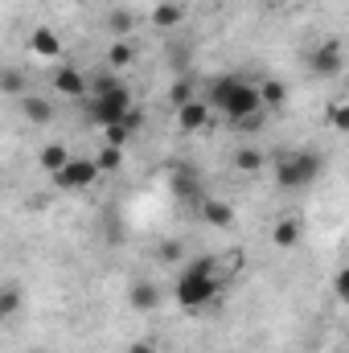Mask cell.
I'll return each mask as SVG.
<instances>
[{
  "instance_id": "cell-1",
  "label": "cell",
  "mask_w": 349,
  "mask_h": 353,
  "mask_svg": "<svg viewBox=\"0 0 349 353\" xmlns=\"http://www.w3.org/2000/svg\"><path fill=\"white\" fill-rule=\"evenodd\" d=\"M218 292H222V275H218V263L210 255H201V259L181 267V275H177V304L185 312L210 308L218 300Z\"/></svg>"
},
{
  "instance_id": "cell-2",
  "label": "cell",
  "mask_w": 349,
  "mask_h": 353,
  "mask_svg": "<svg viewBox=\"0 0 349 353\" xmlns=\"http://www.w3.org/2000/svg\"><path fill=\"white\" fill-rule=\"evenodd\" d=\"M210 107L222 111V115L239 128L243 119H251V115L263 111L259 87H255V83H243V79H235V74H222V79L210 83Z\"/></svg>"
},
{
  "instance_id": "cell-3",
  "label": "cell",
  "mask_w": 349,
  "mask_h": 353,
  "mask_svg": "<svg viewBox=\"0 0 349 353\" xmlns=\"http://www.w3.org/2000/svg\"><path fill=\"white\" fill-rule=\"evenodd\" d=\"M321 176V157H312V152H304V148H292V152H283L279 161H275V181L283 185V189H300V185H308V181H317Z\"/></svg>"
},
{
  "instance_id": "cell-4",
  "label": "cell",
  "mask_w": 349,
  "mask_h": 353,
  "mask_svg": "<svg viewBox=\"0 0 349 353\" xmlns=\"http://www.w3.org/2000/svg\"><path fill=\"white\" fill-rule=\"evenodd\" d=\"M132 107H136V103H132V90L123 87V83H119L115 90H107V94H87V119L99 123V128L119 123Z\"/></svg>"
},
{
  "instance_id": "cell-5",
  "label": "cell",
  "mask_w": 349,
  "mask_h": 353,
  "mask_svg": "<svg viewBox=\"0 0 349 353\" xmlns=\"http://www.w3.org/2000/svg\"><path fill=\"white\" fill-rule=\"evenodd\" d=\"M94 181H99V169H94V161H87V157H70V161L54 173V185H58V189H70V193L87 189Z\"/></svg>"
},
{
  "instance_id": "cell-6",
  "label": "cell",
  "mask_w": 349,
  "mask_h": 353,
  "mask_svg": "<svg viewBox=\"0 0 349 353\" xmlns=\"http://www.w3.org/2000/svg\"><path fill=\"white\" fill-rule=\"evenodd\" d=\"M312 70H317V79H337V74L346 70V50H341V41H321V46L312 50Z\"/></svg>"
},
{
  "instance_id": "cell-7",
  "label": "cell",
  "mask_w": 349,
  "mask_h": 353,
  "mask_svg": "<svg viewBox=\"0 0 349 353\" xmlns=\"http://www.w3.org/2000/svg\"><path fill=\"white\" fill-rule=\"evenodd\" d=\"M161 300H165V292H161L152 279H132V288H128V308H132V312L148 316V312L161 308Z\"/></svg>"
},
{
  "instance_id": "cell-8",
  "label": "cell",
  "mask_w": 349,
  "mask_h": 353,
  "mask_svg": "<svg viewBox=\"0 0 349 353\" xmlns=\"http://www.w3.org/2000/svg\"><path fill=\"white\" fill-rule=\"evenodd\" d=\"M54 90L66 99H87V74L79 66H58L54 70Z\"/></svg>"
},
{
  "instance_id": "cell-9",
  "label": "cell",
  "mask_w": 349,
  "mask_h": 353,
  "mask_svg": "<svg viewBox=\"0 0 349 353\" xmlns=\"http://www.w3.org/2000/svg\"><path fill=\"white\" fill-rule=\"evenodd\" d=\"M17 103H21V115H25L33 128H46V123H54V115H58V111H54V103H50V99H41V94H21Z\"/></svg>"
},
{
  "instance_id": "cell-10",
  "label": "cell",
  "mask_w": 349,
  "mask_h": 353,
  "mask_svg": "<svg viewBox=\"0 0 349 353\" xmlns=\"http://www.w3.org/2000/svg\"><path fill=\"white\" fill-rule=\"evenodd\" d=\"M206 119H210V103H201V99H189V103L177 107V128L181 132H201Z\"/></svg>"
},
{
  "instance_id": "cell-11",
  "label": "cell",
  "mask_w": 349,
  "mask_h": 353,
  "mask_svg": "<svg viewBox=\"0 0 349 353\" xmlns=\"http://www.w3.org/2000/svg\"><path fill=\"white\" fill-rule=\"evenodd\" d=\"M29 50H33L37 58H58V54H62V37H58V29L37 25V29L29 33Z\"/></svg>"
},
{
  "instance_id": "cell-12",
  "label": "cell",
  "mask_w": 349,
  "mask_h": 353,
  "mask_svg": "<svg viewBox=\"0 0 349 353\" xmlns=\"http://www.w3.org/2000/svg\"><path fill=\"white\" fill-rule=\"evenodd\" d=\"M271 243H275L279 251H292V247L304 243V226H300L296 218H279V222L271 226Z\"/></svg>"
},
{
  "instance_id": "cell-13",
  "label": "cell",
  "mask_w": 349,
  "mask_h": 353,
  "mask_svg": "<svg viewBox=\"0 0 349 353\" xmlns=\"http://www.w3.org/2000/svg\"><path fill=\"white\" fill-rule=\"evenodd\" d=\"M259 87V103L263 111L271 115V111H283V103H288V87L279 83V79H263V83H255Z\"/></svg>"
},
{
  "instance_id": "cell-14",
  "label": "cell",
  "mask_w": 349,
  "mask_h": 353,
  "mask_svg": "<svg viewBox=\"0 0 349 353\" xmlns=\"http://www.w3.org/2000/svg\"><path fill=\"white\" fill-rule=\"evenodd\" d=\"M21 308H25V292H21L17 283H4V288H0V321L21 316Z\"/></svg>"
},
{
  "instance_id": "cell-15",
  "label": "cell",
  "mask_w": 349,
  "mask_h": 353,
  "mask_svg": "<svg viewBox=\"0 0 349 353\" xmlns=\"http://www.w3.org/2000/svg\"><path fill=\"white\" fill-rule=\"evenodd\" d=\"M136 62V46L132 41H111V50H107V70H128Z\"/></svg>"
},
{
  "instance_id": "cell-16",
  "label": "cell",
  "mask_w": 349,
  "mask_h": 353,
  "mask_svg": "<svg viewBox=\"0 0 349 353\" xmlns=\"http://www.w3.org/2000/svg\"><path fill=\"white\" fill-rule=\"evenodd\" d=\"M201 218H206L210 226H218V230L235 226V210H230V201H206V205H201Z\"/></svg>"
},
{
  "instance_id": "cell-17",
  "label": "cell",
  "mask_w": 349,
  "mask_h": 353,
  "mask_svg": "<svg viewBox=\"0 0 349 353\" xmlns=\"http://www.w3.org/2000/svg\"><path fill=\"white\" fill-rule=\"evenodd\" d=\"M181 21H185V12H181V4H173V0H165V4L152 8V25L157 29H177Z\"/></svg>"
},
{
  "instance_id": "cell-18",
  "label": "cell",
  "mask_w": 349,
  "mask_h": 353,
  "mask_svg": "<svg viewBox=\"0 0 349 353\" xmlns=\"http://www.w3.org/2000/svg\"><path fill=\"white\" fill-rule=\"evenodd\" d=\"M107 29L115 33V41H132V29H136V17H132L128 8H119V12H111V17H107Z\"/></svg>"
},
{
  "instance_id": "cell-19",
  "label": "cell",
  "mask_w": 349,
  "mask_h": 353,
  "mask_svg": "<svg viewBox=\"0 0 349 353\" xmlns=\"http://www.w3.org/2000/svg\"><path fill=\"white\" fill-rule=\"evenodd\" d=\"M37 161H41V169H46V173L54 176L58 169H62V165H66V161H70V152H66V144H46Z\"/></svg>"
},
{
  "instance_id": "cell-20",
  "label": "cell",
  "mask_w": 349,
  "mask_h": 353,
  "mask_svg": "<svg viewBox=\"0 0 349 353\" xmlns=\"http://www.w3.org/2000/svg\"><path fill=\"white\" fill-rule=\"evenodd\" d=\"M119 165H123V148L103 144V152L94 157V169H99V176H103V173H119Z\"/></svg>"
},
{
  "instance_id": "cell-21",
  "label": "cell",
  "mask_w": 349,
  "mask_h": 353,
  "mask_svg": "<svg viewBox=\"0 0 349 353\" xmlns=\"http://www.w3.org/2000/svg\"><path fill=\"white\" fill-rule=\"evenodd\" d=\"M259 169H263V157L255 148H239V152H235V173L251 176V173H259Z\"/></svg>"
},
{
  "instance_id": "cell-22",
  "label": "cell",
  "mask_w": 349,
  "mask_h": 353,
  "mask_svg": "<svg viewBox=\"0 0 349 353\" xmlns=\"http://www.w3.org/2000/svg\"><path fill=\"white\" fill-rule=\"evenodd\" d=\"M128 136H132V128H128L123 119L103 128V144H111V148H123V144H128Z\"/></svg>"
},
{
  "instance_id": "cell-23",
  "label": "cell",
  "mask_w": 349,
  "mask_h": 353,
  "mask_svg": "<svg viewBox=\"0 0 349 353\" xmlns=\"http://www.w3.org/2000/svg\"><path fill=\"white\" fill-rule=\"evenodd\" d=\"M0 90L12 94V99H21V94H25V74H17V70H0Z\"/></svg>"
},
{
  "instance_id": "cell-24",
  "label": "cell",
  "mask_w": 349,
  "mask_h": 353,
  "mask_svg": "<svg viewBox=\"0 0 349 353\" xmlns=\"http://www.w3.org/2000/svg\"><path fill=\"white\" fill-rule=\"evenodd\" d=\"M189 99H193V83H189V79L173 83V90H169V103H173V111L181 107V103H189Z\"/></svg>"
},
{
  "instance_id": "cell-25",
  "label": "cell",
  "mask_w": 349,
  "mask_h": 353,
  "mask_svg": "<svg viewBox=\"0 0 349 353\" xmlns=\"http://www.w3.org/2000/svg\"><path fill=\"white\" fill-rule=\"evenodd\" d=\"M128 353H161V350H157V341H152V337H136V341L128 345Z\"/></svg>"
},
{
  "instance_id": "cell-26",
  "label": "cell",
  "mask_w": 349,
  "mask_h": 353,
  "mask_svg": "<svg viewBox=\"0 0 349 353\" xmlns=\"http://www.w3.org/2000/svg\"><path fill=\"white\" fill-rule=\"evenodd\" d=\"M329 119H333V128H346V123H349L346 103H333V107H329Z\"/></svg>"
},
{
  "instance_id": "cell-27",
  "label": "cell",
  "mask_w": 349,
  "mask_h": 353,
  "mask_svg": "<svg viewBox=\"0 0 349 353\" xmlns=\"http://www.w3.org/2000/svg\"><path fill=\"white\" fill-rule=\"evenodd\" d=\"M161 259H165V263H177V259H181V247H177V243H165V247H161Z\"/></svg>"
},
{
  "instance_id": "cell-28",
  "label": "cell",
  "mask_w": 349,
  "mask_h": 353,
  "mask_svg": "<svg viewBox=\"0 0 349 353\" xmlns=\"http://www.w3.org/2000/svg\"><path fill=\"white\" fill-rule=\"evenodd\" d=\"M25 353H50V350H25Z\"/></svg>"
},
{
  "instance_id": "cell-29",
  "label": "cell",
  "mask_w": 349,
  "mask_h": 353,
  "mask_svg": "<svg viewBox=\"0 0 349 353\" xmlns=\"http://www.w3.org/2000/svg\"><path fill=\"white\" fill-rule=\"evenodd\" d=\"M275 4H292V0H275Z\"/></svg>"
}]
</instances>
